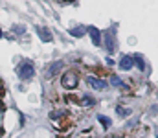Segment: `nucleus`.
<instances>
[{
    "label": "nucleus",
    "instance_id": "1",
    "mask_svg": "<svg viewBox=\"0 0 158 138\" xmlns=\"http://www.w3.org/2000/svg\"><path fill=\"white\" fill-rule=\"evenodd\" d=\"M50 120H52V123H53V127L55 129H59V131H63V129H66L68 127V123H70V114L66 112V111H53V112H50Z\"/></svg>",
    "mask_w": 158,
    "mask_h": 138
},
{
    "label": "nucleus",
    "instance_id": "2",
    "mask_svg": "<svg viewBox=\"0 0 158 138\" xmlns=\"http://www.w3.org/2000/svg\"><path fill=\"white\" fill-rule=\"evenodd\" d=\"M17 74H19V77H20V79L28 81V79H31V77L35 76V65H33L30 59H24V61L19 65Z\"/></svg>",
    "mask_w": 158,
    "mask_h": 138
},
{
    "label": "nucleus",
    "instance_id": "3",
    "mask_svg": "<svg viewBox=\"0 0 158 138\" xmlns=\"http://www.w3.org/2000/svg\"><path fill=\"white\" fill-rule=\"evenodd\" d=\"M61 85H63L66 90H74V89H77V85H79L77 72H74V70L64 72V74H63V79H61Z\"/></svg>",
    "mask_w": 158,
    "mask_h": 138
},
{
    "label": "nucleus",
    "instance_id": "4",
    "mask_svg": "<svg viewBox=\"0 0 158 138\" xmlns=\"http://www.w3.org/2000/svg\"><path fill=\"white\" fill-rule=\"evenodd\" d=\"M86 83L92 87V89H96V90H105L107 89V83L103 81V79H96V77H88L86 79Z\"/></svg>",
    "mask_w": 158,
    "mask_h": 138
},
{
    "label": "nucleus",
    "instance_id": "5",
    "mask_svg": "<svg viewBox=\"0 0 158 138\" xmlns=\"http://www.w3.org/2000/svg\"><path fill=\"white\" fill-rule=\"evenodd\" d=\"M86 31L90 33V39H92V43H94V44H96V46L101 44V31H99L98 28H94V26H92V28H88Z\"/></svg>",
    "mask_w": 158,
    "mask_h": 138
},
{
    "label": "nucleus",
    "instance_id": "6",
    "mask_svg": "<svg viewBox=\"0 0 158 138\" xmlns=\"http://www.w3.org/2000/svg\"><path fill=\"white\" fill-rule=\"evenodd\" d=\"M37 35L40 37V41H44V43L53 41V35H52V31L48 28H37Z\"/></svg>",
    "mask_w": 158,
    "mask_h": 138
},
{
    "label": "nucleus",
    "instance_id": "7",
    "mask_svg": "<svg viewBox=\"0 0 158 138\" xmlns=\"http://www.w3.org/2000/svg\"><path fill=\"white\" fill-rule=\"evenodd\" d=\"M132 65H134V59L129 57V55H123L121 61H119V68L121 70H129V68H132Z\"/></svg>",
    "mask_w": 158,
    "mask_h": 138
},
{
    "label": "nucleus",
    "instance_id": "8",
    "mask_svg": "<svg viewBox=\"0 0 158 138\" xmlns=\"http://www.w3.org/2000/svg\"><path fill=\"white\" fill-rule=\"evenodd\" d=\"M63 66H64V65H63L61 61H57L55 65H52V66L48 68V74H46V76H48V77H53V76H55V74H57V72H59Z\"/></svg>",
    "mask_w": 158,
    "mask_h": 138
},
{
    "label": "nucleus",
    "instance_id": "9",
    "mask_svg": "<svg viewBox=\"0 0 158 138\" xmlns=\"http://www.w3.org/2000/svg\"><path fill=\"white\" fill-rule=\"evenodd\" d=\"M105 44H107V50L109 52H114V41H112V33L110 31L105 35Z\"/></svg>",
    "mask_w": 158,
    "mask_h": 138
},
{
    "label": "nucleus",
    "instance_id": "10",
    "mask_svg": "<svg viewBox=\"0 0 158 138\" xmlns=\"http://www.w3.org/2000/svg\"><path fill=\"white\" fill-rule=\"evenodd\" d=\"M79 101H81L79 105H85V107H90V105L94 103V98H92V96H83V98H81Z\"/></svg>",
    "mask_w": 158,
    "mask_h": 138
},
{
    "label": "nucleus",
    "instance_id": "11",
    "mask_svg": "<svg viewBox=\"0 0 158 138\" xmlns=\"http://www.w3.org/2000/svg\"><path fill=\"white\" fill-rule=\"evenodd\" d=\"M85 28H74V30H70V33L74 35V37H81V35H85Z\"/></svg>",
    "mask_w": 158,
    "mask_h": 138
},
{
    "label": "nucleus",
    "instance_id": "12",
    "mask_svg": "<svg viewBox=\"0 0 158 138\" xmlns=\"http://www.w3.org/2000/svg\"><path fill=\"white\" fill-rule=\"evenodd\" d=\"M132 59H134V63L138 65V68H140V70H143V68H145V65H143V61H142V57H140V55H136V57H132Z\"/></svg>",
    "mask_w": 158,
    "mask_h": 138
},
{
    "label": "nucleus",
    "instance_id": "13",
    "mask_svg": "<svg viewBox=\"0 0 158 138\" xmlns=\"http://www.w3.org/2000/svg\"><path fill=\"white\" fill-rule=\"evenodd\" d=\"M24 30H26L24 26H19V24H17V26H13V31H15L17 35H22V33H24Z\"/></svg>",
    "mask_w": 158,
    "mask_h": 138
},
{
    "label": "nucleus",
    "instance_id": "14",
    "mask_svg": "<svg viewBox=\"0 0 158 138\" xmlns=\"http://www.w3.org/2000/svg\"><path fill=\"white\" fill-rule=\"evenodd\" d=\"M98 118H99V122L103 123V127H109V125H110V122H109V120H107L105 116H98Z\"/></svg>",
    "mask_w": 158,
    "mask_h": 138
},
{
    "label": "nucleus",
    "instance_id": "15",
    "mask_svg": "<svg viewBox=\"0 0 158 138\" xmlns=\"http://www.w3.org/2000/svg\"><path fill=\"white\" fill-rule=\"evenodd\" d=\"M2 125H4V107L0 105V133H2Z\"/></svg>",
    "mask_w": 158,
    "mask_h": 138
},
{
    "label": "nucleus",
    "instance_id": "16",
    "mask_svg": "<svg viewBox=\"0 0 158 138\" xmlns=\"http://www.w3.org/2000/svg\"><path fill=\"white\" fill-rule=\"evenodd\" d=\"M112 85H118V87H123V83H121V79H119V77H112Z\"/></svg>",
    "mask_w": 158,
    "mask_h": 138
},
{
    "label": "nucleus",
    "instance_id": "17",
    "mask_svg": "<svg viewBox=\"0 0 158 138\" xmlns=\"http://www.w3.org/2000/svg\"><path fill=\"white\" fill-rule=\"evenodd\" d=\"M118 114H123V116H125V114H129V111H125V109L118 107Z\"/></svg>",
    "mask_w": 158,
    "mask_h": 138
},
{
    "label": "nucleus",
    "instance_id": "18",
    "mask_svg": "<svg viewBox=\"0 0 158 138\" xmlns=\"http://www.w3.org/2000/svg\"><path fill=\"white\" fill-rule=\"evenodd\" d=\"M0 37H2V30H0Z\"/></svg>",
    "mask_w": 158,
    "mask_h": 138
}]
</instances>
